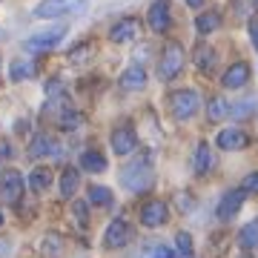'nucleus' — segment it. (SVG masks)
<instances>
[{"mask_svg": "<svg viewBox=\"0 0 258 258\" xmlns=\"http://www.w3.org/2000/svg\"><path fill=\"white\" fill-rule=\"evenodd\" d=\"M120 181L126 186L129 192H147L149 186L155 184V175H152V164H149L147 158H138V161H132L129 166H123V172H120Z\"/></svg>", "mask_w": 258, "mask_h": 258, "instance_id": "obj_1", "label": "nucleus"}, {"mask_svg": "<svg viewBox=\"0 0 258 258\" xmlns=\"http://www.w3.org/2000/svg\"><path fill=\"white\" fill-rule=\"evenodd\" d=\"M184 60H186L184 46L175 43V40H169L164 46V52H161V60H158V78L161 81H175L181 75V69H184Z\"/></svg>", "mask_w": 258, "mask_h": 258, "instance_id": "obj_2", "label": "nucleus"}, {"mask_svg": "<svg viewBox=\"0 0 258 258\" xmlns=\"http://www.w3.org/2000/svg\"><path fill=\"white\" fill-rule=\"evenodd\" d=\"M69 32V23H57V26H49L43 29V32H37V35H32L23 43V49L26 52H32V55H40V52H49V49H55L60 40H63V35Z\"/></svg>", "mask_w": 258, "mask_h": 258, "instance_id": "obj_3", "label": "nucleus"}, {"mask_svg": "<svg viewBox=\"0 0 258 258\" xmlns=\"http://www.w3.org/2000/svg\"><path fill=\"white\" fill-rule=\"evenodd\" d=\"M169 109L178 120H189L195 112L201 109V98L195 89H178V92L169 95Z\"/></svg>", "mask_w": 258, "mask_h": 258, "instance_id": "obj_4", "label": "nucleus"}, {"mask_svg": "<svg viewBox=\"0 0 258 258\" xmlns=\"http://www.w3.org/2000/svg\"><path fill=\"white\" fill-rule=\"evenodd\" d=\"M83 3L86 0H40L35 6V18H63V15H69V12H78L83 9Z\"/></svg>", "mask_w": 258, "mask_h": 258, "instance_id": "obj_5", "label": "nucleus"}, {"mask_svg": "<svg viewBox=\"0 0 258 258\" xmlns=\"http://www.w3.org/2000/svg\"><path fill=\"white\" fill-rule=\"evenodd\" d=\"M147 23L152 32H166V29L172 26V9H169V0H155L147 12Z\"/></svg>", "mask_w": 258, "mask_h": 258, "instance_id": "obj_6", "label": "nucleus"}, {"mask_svg": "<svg viewBox=\"0 0 258 258\" xmlns=\"http://www.w3.org/2000/svg\"><path fill=\"white\" fill-rule=\"evenodd\" d=\"M169 221V207L164 201H147L141 207V224L155 230V227H164Z\"/></svg>", "mask_w": 258, "mask_h": 258, "instance_id": "obj_7", "label": "nucleus"}, {"mask_svg": "<svg viewBox=\"0 0 258 258\" xmlns=\"http://www.w3.org/2000/svg\"><path fill=\"white\" fill-rule=\"evenodd\" d=\"M244 198H247V192H244V189H227V192L221 195V201H218L215 215H218L221 221L235 218V215H238V210L244 207Z\"/></svg>", "mask_w": 258, "mask_h": 258, "instance_id": "obj_8", "label": "nucleus"}, {"mask_svg": "<svg viewBox=\"0 0 258 258\" xmlns=\"http://www.w3.org/2000/svg\"><path fill=\"white\" fill-rule=\"evenodd\" d=\"M129 238H132V227H129L123 218H115V221L106 227V232H103V244L109 249H120V247H126Z\"/></svg>", "mask_w": 258, "mask_h": 258, "instance_id": "obj_9", "label": "nucleus"}, {"mask_svg": "<svg viewBox=\"0 0 258 258\" xmlns=\"http://www.w3.org/2000/svg\"><path fill=\"white\" fill-rule=\"evenodd\" d=\"M0 195L9 204H18L23 198V175H20L18 169H6L0 175Z\"/></svg>", "mask_w": 258, "mask_h": 258, "instance_id": "obj_10", "label": "nucleus"}, {"mask_svg": "<svg viewBox=\"0 0 258 258\" xmlns=\"http://www.w3.org/2000/svg\"><path fill=\"white\" fill-rule=\"evenodd\" d=\"M215 144H218V149H224V152H238V149H244L249 144V135L244 132V129H221L218 135H215Z\"/></svg>", "mask_w": 258, "mask_h": 258, "instance_id": "obj_11", "label": "nucleus"}, {"mask_svg": "<svg viewBox=\"0 0 258 258\" xmlns=\"http://www.w3.org/2000/svg\"><path fill=\"white\" fill-rule=\"evenodd\" d=\"M138 32H141L138 18H123L109 29V40L112 43H132V40H138Z\"/></svg>", "mask_w": 258, "mask_h": 258, "instance_id": "obj_12", "label": "nucleus"}, {"mask_svg": "<svg viewBox=\"0 0 258 258\" xmlns=\"http://www.w3.org/2000/svg\"><path fill=\"white\" fill-rule=\"evenodd\" d=\"M29 152H32V158H60L63 147L55 141V135H35Z\"/></svg>", "mask_w": 258, "mask_h": 258, "instance_id": "obj_13", "label": "nucleus"}, {"mask_svg": "<svg viewBox=\"0 0 258 258\" xmlns=\"http://www.w3.org/2000/svg\"><path fill=\"white\" fill-rule=\"evenodd\" d=\"M109 144H112V149H115V155H129V152L135 149V144H138V135L129 126H120V129L112 132Z\"/></svg>", "mask_w": 258, "mask_h": 258, "instance_id": "obj_14", "label": "nucleus"}, {"mask_svg": "<svg viewBox=\"0 0 258 258\" xmlns=\"http://www.w3.org/2000/svg\"><path fill=\"white\" fill-rule=\"evenodd\" d=\"M120 89H126V92H138V89H144L147 86V69L144 66H126V72L120 75Z\"/></svg>", "mask_w": 258, "mask_h": 258, "instance_id": "obj_15", "label": "nucleus"}, {"mask_svg": "<svg viewBox=\"0 0 258 258\" xmlns=\"http://www.w3.org/2000/svg\"><path fill=\"white\" fill-rule=\"evenodd\" d=\"M192 60H195V66H198L204 75H210L212 69L218 66V52H215L210 43H198L195 52H192Z\"/></svg>", "mask_w": 258, "mask_h": 258, "instance_id": "obj_16", "label": "nucleus"}, {"mask_svg": "<svg viewBox=\"0 0 258 258\" xmlns=\"http://www.w3.org/2000/svg\"><path fill=\"white\" fill-rule=\"evenodd\" d=\"M66 112H72V103H69V98H66L63 92H60V95H52V98H46V103H43V118L55 120V123L63 118Z\"/></svg>", "mask_w": 258, "mask_h": 258, "instance_id": "obj_17", "label": "nucleus"}, {"mask_svg": "<svg viewBox=\"0 0 258 258\" xmlns=\"http://www.w3.org/2000/svg\"><path fill=\"white\" fill-rule=\"evenodd\" d=\"M249 81V66L244 63V60H238V63H232L227 72H224L221 83H224V89H241L244 83Z\"/></svg>", "mask_w": 258, "mask_h": 258, "instance_id": "obj_18", "label": "nucleus"}, {"mask_svg": "<svg viewBox=\"0 0 258 258\" xmlns=\"http://www.w3.org/2000/svg\"><path fill=\"white\" fill-rule=\"evenodd\" d=\"M212 164H215V158H212L210 144H198V147H195V158H192V169L198 175H204V172L212 169Z\"/></svg>", "mask_w": 258, "mask_h": 258, "instance_id": "obj_19", "label": "nucleus"}, {"mask_svg": "<svg viewBox=\"0 0 258 258\" xmlns=\"http://www.w3.org/2000/svg\"><path fill=\"white\" fill-rule=\"evenodd\" d=\"M29 186H32V192L43 195L52 186V172H49V166H35L32 169V175H29Z\"/></svg>", "mask_w": 258, "mask_h": 258, "instance_id": "obj_20", "label": "nucleus"}, {"mask_svg": "<svg viewBox=\"0 0 258 258\" xmlns=\"http://www.w3.org/2000/svg\"><path fill=\"white\" fill-rule=\"evenodd\" d=\"M81 169L101 175V172H106V158H103L98 149H86V152L81 155Z\"/></svg>", "mask_w": 258, "mask_h": 258, "instance_id": "obj_21", "label": "nucleus"}, {"mask_svg": "<svg viewBox=\"0 0 258 258\" xmlns=\"http://www.w3.org/2000/svg\"><path fill=\"white\" fill-rule=\"evenodd\" d=\"M37 75V66L32 63V60H12V66H9V78L12 81H32V78H35Z\"/></svg>", "mask_w": 258, "mask_h": 258, "instance_id": "obj_22", "label": "nucleus"}, {"mask_svg": "<svg viewBox=\"0 0 258 258\" xmlns=\"http://www.w3.org/2000/svg\"><path fill=\"white\" fill-rule=\"evenodd\" d=\"M92 55H95V46L92 43H78L75 49H69V55H66V60H69V66H86L89 60H92Z\"/></svg>", "mask_w": 258, "mask_h": 258, "instance_id": "obj_23", "label": "nucleus"}, {"mask_svg": "<svg viewBox=\"0 0 258 258\" xmlns=\"http://www.w3.org/2000/svg\"><path fill=\"white\" fill-rule=\"evenodd\" d=\"M221 26V15L218 12H201L198 18H195V29H198V35H212L215 29Z\"/></svg>", "mask_w": 258, "mask_h": 258, "instance_id": "obj_24", "label": "nucleus"}, {"mask_svg": "<svg viewBox=\"0 0 258 258\" xmlns=\"http://www.w3.org/2000/svg\"><path fill=\"white\" fill-rule=\"evenodd\" d=\"M78 184H81V172L75 169V166H66L63 175H60V195L69 198V195L78 192Z\"/></svg>", "mask_w": 258, "mask_h": 258, "instance_id": "obj_25", "label": "nucleus"}, {"mask_svg": "<svg viewBox=\"0 0 258 258\" xmlns=\"http://www.w3.org/2000/svg\"><path fill=\"white\" fill-rule=\"evenodd\" d=\"M238 244H241V249H255L258 247V221H249V224L241 227Z\"/></svg>", "mask_w": 258, "mask_h": 258, "instance_id": "obj_26", "label": "nucleus"}, {"mask_svg": "<svg viewBox=\"0 0 258 258\" xmlns=\"http://www.w3.org/2000/svg\"><path fill=\"white\" fill-rule=\"evenodd\" d=\"M86 201L95 204V207H109V204H112V189L92 184L89 189H86Z\"/></svg>", "mask_w": 258, "mask_h": 258, "instance_id": "obj_27", "label": "nucleus"}, {"mask_svg": "<svg viewBox=\"0 0 258 258\" xmlns=\"http://www.w3.org/2000/svg\"><path fill=\"white\" fill-rule=\"evenodd\" d=\"M227 115H230V103L224 101L221 95H218V98H212V101L207 103V118H210V120H224Z\"/></svg>", "mask_w": 258, "mask_h": 258, "instance_id": "obj_28", "label": "nucleus"}, {"mask_svg": "<svg viewBox=\"0 0 258 258\" xmlns=\"http://www.w3.org/2000/svg\"><path fill=\"white\" fill-rule=\"evenodd\" d=\"M175 249H178V255L189 258L192 255V235H189V232H178L175 235Z\"/></svg>", "mask_w": 258, "mask_h": 258, "instance_id": "obj_29", "label": "nucleus"}, {"mask_svg": "<svg viewBox=\"0 0 258 258\" xmlns=\"http://www.w3.org/2000/svg\"><path fill=\"white\" fill-rule=\"evenodd\" d=\"M249 109H255V98H249V101H244V103L230 106V115H232V118H249V115H252Z\"/></svg>", "mask_w": 258, "mask_h": 258, "instance_id": "obj_30", "label": "nucleus"}, {"mask_svg": "<svg viewBox=\"0 0 258 258\" xmlns=\"http://www.w3.org/2000/svg\"><path fill=\"white\" fill-rule=\"evenodd\" d=\"M149 258H175V249H169L166 244H155L149 249Z\"/></svg>", "mask_w": 258, "mask_h": 258, "instance_id": "obj_31", "label": "nucleus"}, {"mask_svg": "<svg viewBox=\"0 0 258 258\" xmlns=\"http://www.w3.org/2000/svg\"><path fill=\"white\" fill-rule=\"evenodd\" d=\"M244 192H258V172H249L247 178H244V186H241Z\"/></svg>", "mask_w": 258, "mask_h": 258, "instance_id": "obj_32", "label": "nucleus"}, {"mask_svg": "<svg viewBox=\"0 0 258 258\" xmlns=\"http://www.w3.org/2000/svg\"><path fill=\"white\" fill-rule=\"evenodd\" d=\"M252 6H255L252 0H235V15H241V18H244V15L252 9Z\"/></svg>", "mask_w": 258, "mask_h": 258, "instance_id": "obj_33", "label": "nucleus"}, {"mask_svg": "<svg viewBox=\"0 0 258 258\" xmlns=\"http://www.w3.org/2000/svg\"><path fill=\"white\" fill-rule=\"evenodd\" d=\"M75 215H78V221H81V224H86V204H83V201L75 204Z\"/></svg>", "mask_w": 258, "mask_h": 258, "instance_id": "obj_34", "label": "nucleus"}, {"mask_svg": "<svg viewBox=\"0 0 258 258\" xmlns=\"http://www.w3.org/2000/svg\"><path fill=\"white\" fill-rule=\"evenodd\" d=\"M249 40H252V46L258 49V20H252V23H249Z\"/></svg>", "mask_w": 258, "mask_h": 258, "instance_id": "obj_35", "label": "nucleus"}, {"mask_svg": "<svg viewBox=\"0 0 258 258\" xmlns=\"http://www.w3.org/2000/svg\"><path fill=\"white\" fill-rule=\"evenodd\" d=\"M184 3H186V6H192V9H201V6H204V0H184Z\"/></svg>", "mask_w": 258, "mask_h": 258, "instance_id": "obj_36", "label": "nucleus"}, {"mask_svg": "<svg viewBox=\"0 0 258 258\" xmlns=\"http://www.w3.org/2000/svg\"><path fill=\"white\" fill-rule=\"evenodd\" d=\"M0 227H3V212H0Z\"/></svg>", "mask_w": 258, "mask_h": 258, "instance_id": "obj_37", "label": "nucleus"}, {"mask_svg": "<svg viewBox=\"0 0 258 258\" xmlns=\"http://www.w3.org/2000/svg\"><path fill=\"white\" fill-rule=\"evenodd\" d=\"M252 3H255V6H258V0H252Z\"/></svg>", "mask_w": 258, "mask_h": 258, "instance_id": "obj_38", "label": "nucleus"}, {"mask_svg": "<svg viewBox=\"0 0 258 258\" xmlns=\"http://www.w3.org/2000/svg\"><path fill=\"white\" fill-rule=\"evenodd\" d=\"M247 258H249V255H247Z\"/></svg>", "mask_w": 258, "mask_h": 258, "instance_id": "obj_39", "label": "nucleus"}]
</instances>
